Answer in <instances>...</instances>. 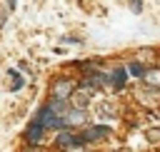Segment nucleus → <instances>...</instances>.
<instances>
[{"instance_id": "obj_1", "label": "nucleus", "mask_w": 160, "mask_h": 152, "mask_svg": "<svg viewBox=\"0 0 160 152\" xmlns=\"http://www.w3.org/2000/svg\"><path fill=\"white\" fill-rule=\"evenodd\" d=\"M72 92H75V82L72 80H68V77L55 80V85H52V100L68 102V97H72Z\"/></svg>"}, {"instance_id": "obj_2", "label": "nucleus", "mask_w": 160, "mask_h": 152, "mask_svg": "<svg viewBox=\"0 0 160 152\" xmlns=\"http://www.w3.org/2000/svg\"><path fill=\"white\" fill-rule=\"evenodd\" d=\"M108 132H110V127H105V125L90 127V130H85V132L80 135V145H85V142H95V140H102V137H108Z\"/></svg>"}, {"instance_id": "obj_3", "label": "nucleus", "mask_w": 160, "mask_h": 152, "mask_svg": "<svg viewBox=\"0 0 160 152\" xmlns=\"http://www.w3.org/2000/svg\"><path fill=\"white\" fill-rule=\"evenodd\" d=\"M82 122H85V110H75V107H70V110L65 112V117H62L65 130H68V127H78V125H82Z\"/></svg>"}, {"instance_id": "obj_6", "label": "nucleus", "mask_w": 160, "mask_h": 152, "mask_svg": "<svg viewBox=\"0 0 160 152\" xmlns=\"http://www.w3.org/2000/svg\"><path fill=\"white\" fill-rule=\"evenodd\" d=\"M55 145L58 147H80V137H75L70 132H60L58 140H55Z\"/></svg>"}, {"instance_id": "obj_8", "label": "nucleus", "mask_w": 160, "mask_h": 152, "mask_svg": "<svg viewBox=\"0 0 160 152\" xmlns=\"http://www.w3.org/2000/svg\"><path fill=\"white\" fill-rule=\"evenodd\" d=\"M125 80H128V70H125V67H118V70L110 72V82H112L115 87H122Z\"/></svg>"}, {"instance_id": "obj_4", "label": "nucleus", "mask_w": 160, "mask_h": 152, "mask_svg": "<svg viewBox=\"0 0 160 152\" xmlns=\"http://www.w3.org/2000/svg\"><path fill=\"white\" fill-rule=\"evenodd\" d=\"M42 132H45V127H42L38 120H32V122L25 127V140H28L30 145H38V142L42 140Z\"/></svg>"}, {"instance_id": "obj_7", "label": "nucleus", "mask_w": 160, "mask_h": 152, "mask_svg": "<svg viewBox=\"0 0 160 152\" xmlns=\"http://www.w3.org/2000/svg\"><path fill=\"white\" fill-rule=\"evenodd\" d=\"M8 82H10V92H18V90H22V85H25L18 70H10V72H8Z\"/></svg>"}, {"instance_id": "obj_11", "label": "nucleus", "mask_w": 160, "mask_h": 152, "mask_svg": "<svg viewBox=\"0 0 160 152\" xmlns=\"http://www.w3.org/2000/svg\"><path fill=\"white\" fill-rule=\"evenodd\" d=\"M148 140H150V142H158V140H160V127H152V130L148 132Z\"/></svg>"}, {"instance_id": "obj_9", "label": "nucleus", "mask_w": 160, "mask_h": 152, "mask_svg": "<svg viewBox=\"0 0 160 152\" xmlns=\"http://www.w3.org/2000/svg\"><path fill=\"white\" fill-rule=\"evenodd\" d=\"M142 80H145L148 85H155V87H160V70H148Z\"/></svg>"}, {"instance_id": "obj_5", "label": "nucleus", "mask_w": 160, "mask_h": 152, "mask_svg": "<svg viewBox=\"0 0 160 152\" xmlns=\"http://www.w3.org/2000/svg\"><path fill=\"white\" fill-rule=\"evenodd\" d=\"M90 97H92V92H90L88 87L75 90V92H72V105H75V110H85L88 102H90Z\"/></svg>"}, {"instance_id": "obj_10", "label": "nucleus", "mask_w": 160, "mask_h": 152, "mask_svg": "<svg viewBox=\"0 0 160 152\" xmlns=\"http://www.w3.org/2000/svg\"><path fill=\"white\" fill-rule=\"evenodd\" d=\"M128 70H130L135 77H145V72H148V70H145L140 62H130V65H128Z\"/></svg>"}]
</instances>
